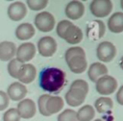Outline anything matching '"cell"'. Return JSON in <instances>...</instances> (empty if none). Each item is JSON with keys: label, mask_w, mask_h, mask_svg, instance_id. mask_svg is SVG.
I'll list each match as a JSON object with an SVG mask.
<instances>
[{"label": "cell", "mask_w": 123, "mask_h": 121, "mask_svg": "<svg viewBox=\"0 0 123 121\" xmlns=\"http://www.w3.org/2000/svg\"><path fill=\"white\" fill-rule=\"evenodd\" d=\"M119 66H120V68L123 70V57L121 58V60H120V62H119Z\"/></svg>", "instance_id": "836d02e7"}, {"label": "cell", "mask_w": 123, "mask_h": 121, "mask_svg": "<svg viewBox=\"0 0 123 121\" xmlns=\"http://www.w3.org/2000/svg\"><path fill=\"white\" fill-rule=\"evenodd\" d=\"M10 104V99L6 92L0 90V110H4L8 108Z\"/></svg>", "instance_id": "1f68e13d"}, {"label": "cell", "mask_w": 123, "mask_h": 121, "mask_svg": "<svg viewBox=\"0 0 123 121\" xmlns=\"http://www.w3.org/2000/svg\"><path fill=\"white\" fill-rule=\"evenodd\" d=\"M63 100L60 96H51L46 101V111L49 115H52L54 113L59 112L63 108Z\"/></svg>", "instance_id": "44dd1931"}, {"label": "cell", "mask_w": 123, "mask_h": 121, "mask_svg": "<svg viewBox=\"0 0 123 121\" xmlns=\"http://www.w3.org/2000/svg\"><path fill=\"white\" fill-rule=\"evenodd\" d=\"M116 101L119 105L123 106V85L118 89V91L116 93Z\"/></svg>", "instance_id": "d6a6232c"}, {"label": "cell", "mask_w": 123, "mask_h": 121, "mask_svg": "<svg viewBox=\"0 0 123 121\" xmlns=\"http://www.w3.org/2000/svg\"><path fill=\"white\" fill-rule=\"evenodd\" d=\"M95 115V110L90 105H85L81 109H79L77 112L78 121H91Z\"/></svg>", "instance_id": "603a6c76"}, {"label": "cell", "mask_w": 123, "mask_h": 121, "mask_svg": "<svg viewBox=\"0 0 123 121\" xmlns=\"http://www.w3.org/2000/svg\"><path fill=\"white\" fill-rule=\"evenodd\" d=\"M48 4V1L46 0H28L27 6L32 11H40L44 9Z\"/></svg>", "instance_id": "4316f807"}, {"label": "cell", "mask_w": 123, "mask_h": 121, "mask_svg": "<svg viewBox=\"0 0 123 121\" xmlns=\"http://www.w3.org/2000/svg\"><path fill=\"white\" fill-rule=\"evenodd\" d=\"M35 28L30 23H22L19 24L15 29V36L19 40H27L35 36Z\"/></svg>", "instance_id": "ffe728a7"}, {"label": "cell", "mask_w": 123, "mask_h": 121, "mask_svg": "<svg viewBox=\"0 0 123 121\" xmlns=\"http://www.w3.org/2000/svg\"><path fill=\"white\" fill-rule=\"evenodd\" d=\"M76 56H86V53L82 47H70L66 50L65 52V60L68 61L71 58L76 57Z\"/></svg>", "instance_id": "484cf974"}, {"label": "cell", "mask_w": 123, "mask_h": 121, "mask_svg": "<svg viewBox=\"0 0 123 121\" xmlns=\"http://www.w3.org/2000/svg\"><path fill=\"white\" fill-rule=\"evenodd\" d=\"M3 121H20V116L16 109L12 108L7 109L3 114Z\"/></svg>", "instance_id": "83f0119b"}, {"label": "cell", "mask_w": 123, "mask_h": 121, "mask_svg": "<svg viewBox=\"0 0 123 121\" xmlns=\"http://www.w3.org/2000/svg\"><path fill=\"white\" fill-rule=\"evenodd\" d=\"M85 6L81 1H71L65 7V14L72 20H77L83 16Z\"/></svg>", "instance_id": "4fadbf2b"}, {"label": "cell", "mask_w": 123, "mask_h": 121, "mask_svg": "<svg viewBox=\"0 0 123 121\" xmlns=\"http://www.w3.org/2000/svg\"><path fill=\"white\" fill-rule=\"evenodd\" d=\"M16 53V46L12 41H2L0 42V60L10 61L13 59Z\"/></svg>", "instance_id": "9a60e30c"}, {"label": "cell", "mask_w": 123, "mask_h": 121, "mask_svg": "<svg viewBox=\"0 0 123 121\" xmlns=\"http://www.w3.org/2000/svg\"><path fill=\"white\" fill-rule=\"evenodd\" d=\"M67 62V65L69 69L76 74L83 73L86 67H87V61L86 59V56H76L71 58Z\"/></svg>", "instance_id": "e0dca14e"}, {"label": "cell", "mask_w": 123, "mask_h": 121, "mask_svg": "<svg viewBox=\"0 0 123 121\" xmlns=\"http://www.w3.org/2000/svg\"><path fill=\"white\" fill-rule=\"evenodd\" d=\"M97 58L102 62H110L116 55L115 46L110 41H102L98 44L96 49Z\"/></svg>", "instance_id": "277c9868"}, {"label": "cell", "mask_w": 123, "mask_h": 121, "mask_svg": "<svg viewBox=\"0 0 123 121\" xmlns=\"http://www.w3.org/2000/svg\"><path fill=\"white\" fill-rule=\"evenodd\" d=\"M27 14V8L23 2H13L8 7V16L12 21H19Z\"/></svg>", "instance_id": "8fae6325"}, {"label": "cell", "mask_w": 123, "mask_h": 121, "mask_svg": "<svg viewBox=\"0 0 123 121\" xmlns=\"http://www.w3.org/2000/svg\"><path fill=\"white\" fill-rule=\"evenodd\" d=\"M58 121H78L77 112L74 109H66L59 114Z\"/></svg>", "instance_id": "d4e9b609"}, {"label": "cell", "mask_w": 123, "mask_h": 121, "mask_svg": "<svg viewBox=\"0 0 123 121\" xmlns=\"http://www.w3.org/2000/svg\"><path fill=\"white\" fill-rule=\"evenodd\" d=\"M86 92L77 87H70L65 94V101L70 107H78L82 105L86 97Z\"/></svg>", "instance_id": "9c48e42d"}, {"label": "cell", "mask_w": 123, "mask_h": 121, "mask_svg": "<svg viewBox=\"0 0 123 121\" xmlns=\"http://www.w3.org/2000/svg\"><path fill=\"white\" fill-rule=\"evenodd\" d=\"M70 87H77V88H80V89L84 90V91L86 92V93L88 92V85H87V83H86V81H84V80H82V79L75 80V81L71 84Z\"/></svg>", "instance_id": "4dcf8cb0"}, {"label": "cell", "mask_w": 123, "mask_h": 121, "mask_svg": "<svg viewBox=\"0 0 123 121\" xmlns=\"http://www.w3.org/2000/svg\"><path fill=\"white\" fill-rule=\"evenodd\" d=\"M94 106L99 113H106L112 109L113 103L110 97H100L95 101Z\"/></svg>", "instance_id": "7402d4cb"}, {"label": "cell", "mask_w": 123, "mask_h": 121, "mask_svg": "<svg viewBox=\"0 0 123 121\" xmlns=\"http://www.w3.org/2000/svg\"><path fill=\"white\" fill-rule=\"evenodd\" d=\"M96 90L102 95L112 94L117 87V81L115 78L110 75H105L101 77L96 83Z\"/></svg>", "instance_id": "3957f363"}, {"label": "cell", "mask_w": 123, "mask_h": 121, "mask_svg": "<svg viewBox=\"0 0 123 121\" xmlns=\"http://www.w3.org/2000/svg\"><path fill=\"white\" fill-rule=\"evenodd\" d=\"M94 121H103V120H101V119H95Z\"/></svg>", "instance_id": "d590c367"}, {"label": "cell", "mask_w": 123, "mask_h": 121, "mask_svg": "<svg viewBox=\"0 0 123 121\" xmlns=\"http://www.w3.org/2000/svg\"><path fill=\"white\" fill-rule=\"evenodd\" d=\"M56 24L54 16L48 12H41L35 17V25L38 31L42 33L51 32Z\"/></svg>", "instance_id": "7a4b0ae2"}, {"label": "cell", "mask_w": 123, "mask_h": 121, "mask_svg": "<svg viewBox=\"0 0 123 121\" xmlns=\"http://www.w3.org/2000/svg\"><path fill=\"white\" fill-rule=\"evenodd\" d=\"M36 46L34 43L32 42H24L22 44H20L17 48H16V60H18L20 62L25 63L29 60H31L35 55H36Z\"/></svg>", "instance_id": "52a82bcc"}, {"label": "cell", "mask_w": 123, "mask_h": 121, "mask_svg": "<svg viewBox=\"0 0 123 121\" xmlns=\"http://www.w3.org/2000/svg\"><path fill=\"white\" fill-rule=\"evenodd\" d=\"M108 28L115 34L123 32V12H117L112 13L108 20Z\"/></svg>", "instance_id": "d6986e66"}, {"label": "cell", "mask_w": 123, "mask_h": 121, "mask_svg": "<svg viewBox=\"0 0 123 121\" xmlns=\"http://www.w3.org/2000/svg\"><path fill=\"white\" fill-rule=\"evenodd\" d=\"M65 84V73L57 67L44 68L39 74V85L47 92H59Z\"/></svg>", "instance_id": "6da1fadb"}, {"label": "cell", "mask_w": 123, "mask_h": 121, "mask_svg": "<svg viewBox=\"0 0 123 121\" xmlns=\"http://www.w3.org/2000/svg\"><path fill=\"white\" fill-rule=\"evenodd\" d=\"M120 6H121V8H122V10H123V0L120 1Z\"/></svg>", "instance_id": "e575fe53"}, {"label": "cell", "mask_w": 123, "mask_h": 121, "mask_svg": "<svg viewBox=\"0 0 123 121\" xmlns=\"http://www.w3.org/2000/svg\"><path fill=\"white\" fill-rule=\"evenodd\" d=\"M105 31H106V26L104 22L101 20H94L88 25L86 34L88 37L92 38L93 40H96L104 36Z\"/></svg>", "instance_id": "2e32d148"}, {"label": "cell", "mask_w": 123, "mask_h": 121, "mask_svg": "<svg viewBox=\"0 0 123 121\" xmlns=\"http://www.w3.org/2000/svg\"><path fill=\"white\" fill-rule=\"evenodd\" d=\"M72 24H73V23H71L69 20H62V21H60V22L58 23L57 29H56L58 36H59L61 38H63L66 30H67Z\"/></svg>", "instance_id": "f546056e"}, {"label": "cell", "mask_w": 123, "mask_h": 121, "mask_svg": "<svg viewBox=\"0 0 123 121\" xmlns=\"http://www.w3.org/2000/svg\"><path fill=\"white\" fill-rule=\"evenodd\" d=\"M89 10L96 17H106L112 10V3L110 0H94L89 4Z\"/></svg>", "instance_id": "5b68a950"}, {"label": "cell", "mask_w": 123, "mask_h": 121, "mask_svg": "<svg viewBox=\"0 0 123 121\" xmlns=\"http://www.w3.org/2000/svg\"><path fill=\"white\" fill-rule=\"evenodd\" d=\"M16 110L20 116V118L24 119H30L35 116L37 112V107L35 102L32 99H23L19 101L16 107Z\"/></svg>", "instance_id": "ba28073f"}, {"label": "cell", "mask_w": 123, "mask_h": 121, "mask_svg": "<svg viewBox=\"0 0 123 121\" xmlns=\"http://www.w3.org/2000/svg\"><path fill=\"white\" fill-rule=\"evenodd\" d=\"M6 93L12 101H21L27 94V87L19 82H14L8 86Z\"/></svg>", "instance_id": "30bf717a"}, {"label": "cell", "mask_w": 123, "mask_h": 121, "mask_svg": "<svg viewBox=\"0 0 123 121\" xmlns=\"http://www.w3.org/2000/svg\"><path fill=\"white\" fill-rule=\"evenodd\" d=\"M83 36H84V35H83L82 30L78 26L72 24L66 30V32H65L64 36H63L62 39H64L69 44H77V43H79V42L82 41Z\"/></svg>", "instance_id": "ac0fdd59"}, {"label": "cell", "mask_w": 123, "mask_h": 121, "mask_svg": "<svg viewBox=\"0 0 123 121\" xmlns=\"http://www.w3.org/2000/svg\"><path fill=\"white\" fill-rule=\"evenodd\" d=\"M37 76V69L32 63H23L18 75H17V80L21 84H30L32 83Z\"/></svg>", "instance_id": "7c38bea8"}, {"label": "cell", "mask_w": 123, "mask_h": 121, "mask_svg": "<svg viewBox=\"0 0 123 121\" xmlns=\"http://www.w3.org/2000/svg\"><path fill=\"white\" fill-rule=\"evenodd\" d=\"M22 64L23 63L20 62L16 59H12L9 61V63H8V72H9V74L12 78H14V79L17 78L18 72H19Z\"/></svg>", "instance_id": "cb8c5ba5"}, {"label": "cell", "mask_w": 123, "mask_h": 121, "mask_svg": "<svg viewBox=\"0 0 123 121\" xmlns=\"http://www.w3.org/2000/svg\"><path fill=\"white\" fill-rule=\"evenodd\" d=\"M50 97L49 94H42L41 96H39L38 100H37V107H38V110L40 112V114H42L43 116H50L48 114V112L46 111V101L48 100V98Z\"/></svg>", "instance_id": "f1b7e54d"}, {"label": "cell", "mask_w": 123, "mask_h": 121, "mask_svg": "<svg viewBox=\"0 0 123 121\" xmlns=\"http://www.w3.org/2000/svg\"><path fill=\"white\" fill-rule=\"evenodd\" d=\"M37 50L42 57H52L57 51V41L52 36H42L37 41Z\"/></svg>", "instance_id": "8992f818"}, {"label": "cell", "mask_w": 123, "mask_h": 121, "mask_svg": "<svg viewBox=\"0 0 123 121\" xmlns=\"http://www.w3.org/2000/svg\"><path fill=\"white\" fill-rule=\"evenodd\" d=\"M105 75H108V68L102 62H93L88 67L87 76L93 83H96L101 77Z\"/></svg>", "instance_id": "5bb4252c"}]
</instances>
